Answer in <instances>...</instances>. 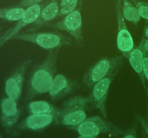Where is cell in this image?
I'll return each mask as SVG.
<instances>
[{
	"label": "cell",
	"instance_id": "6da1fadb",
	"mask_svg": "<svg viewBox=\"0 0 148 138\" xmlns=\"http://www.w3.org/2000/svg\"><path fill=\"white\" fill-rule=\"evenodd\" d=\"M60 48L50 50L45 60L33 68L27 82L26 99L29 100L38 95L49 93L55 77Z\"/></svg>",
	"mask_w": 148,
	"mask_h": 138
},
{
	"label": "cell",
	"instance_id": "7a4b0ae2",
	"mask_svg": "<svg viewBox=\"0 0 148 138\" xmlns=\"http://www.w3.org/2000/svg\"><path fill=\"white\" fill-rule=\"evenodd\" d=\"M89 96H75L66 99L59 112L58 124L67 127L77 126L87 118Z\"/></svg>",
	"mask_w": 148,
	"mask_h": 138
},
{
	"label": "cell",
	"instance_id": "3957f363",
	"mask_svg": "<svg viewBox=\"0 0 148 138\" xmlns=\"http://www.w3.org/2000/svg\"><path fill=\"white\" fill-rule=\"evenodd\" d=\"M14 39L34 43L46 50H53L64 45L74 46L77 44L74 38L58 31L20 33Z\"/></svg>",
	"mask_w": 148,
	"mask_h": 138
},
{
	"label": "cell",
	"instance_id": "277c9868",
	"mask_svg": "<svg viewBox=\"0 0 148 138\" xmlns=\"http://www.w3.org/2000/svg\"><path fill=\"white\" fill-rule=\"evenodd\" d=\"M69 128L76 131L79 135L82 136L98 137L101 135L119 136L123 133V131L119 126L101 116L87 117L83 122L77 126H70Z\"/></svg>",
	"mask_w": 148,
	"mask_h": 138
},
{
	"label": "cell",
	"instance_id": "5b68a950",
	"mask_svg": "<svg viewBox=\"0 0 148 138\" xmlns=\"http://www.w3.org/2000/svg\"><path fill=\"white\" fill-rule=\"evenodd\" d=\"M123 60L124 58L120 55L111 58L106 57L98 60L85 73L83 77L84 84L88 88H92L97 82L119 70Z\"/></svg>",
	"mask_w": 148,
	"mask_h": 138
},
{
	"label": "cell",
	"instance_id": "8992f818",
	"mask_svg": "<svg viewBox=\"0 0 148 138\" xmlns=\"http://www.w3.org/2000/svg\"><path fill=\"white\" fill-rule=\"evenodd\" d=\"M122 0H116L115 11L116 14L117 26V47L123 56L128 59L130 53L135 47L131 33L127 28L125 19L122 14Z\"/></svg>",
	"mask_w": 148,
	"mask_h": 138
},
{
	"label": "cell",
	"instance_id": "52a82bcc",
	"mask_svg": "<svg viewBox=\"0 0 148 138\" xmlns=\"http://www.w3.org/2000/svg\"><path fill=\"white\" fill-rule=\"evenodd\" d=\"M118 70L114 72L107 77L99 80L92 86V90L89 96L90 101L93 104L95 108L100 111L103 116L107 117L106 101L108 98V91L111 87V83L115 78Z\"/></svg>",
	"mask_w": 148,
	"mask_h": 138
},
{
	"label": "cell",
	"instance_id": "ba28073f",
	"mask_svg": "<svg viewBox=\"0 0 148 138\" xmlns=\"http://www.w3.org/2000/svg\"><path fill=\"white\" fill-rule=\"evenodd\" d=\"M52 27L69 33L79 45H82L83 43L82 20L79 9L65 15L61 21L53 24Z\"/></svg>",
	"mask_w": 148,
	"mask_h": 138
},
{
	"label": "cell",
	"instance_id": "9c48e42d",
	"mask_svg": "<svg viewBox=\"0 0 148 138\" xmlns=\"http://www.w3.org/2000/svg\"><path fill=\"white\" fill-rule=\"evenodd\" d=\"M31 63V60L27 59L22 63L14 73L7 79L4 86V91L7 97L18 101L21 97L23 86L24 83L26 70Z\"/></svg>",
	"mask_w": 148,
	"mask_h": 138
},
{
	"label": "cell",
	"instance_id": "30bf717a",
	"mask_svg": "<svg viewBox=\"0 0 148 138\" xmlns=\"http://www.w3.org/2000/svg\"><path fill=\"white\" fill-rule=\"evenodd\" d=\"M42 9L43 7L41 4H38L27 7L21 19L17 21V24L12 28L6 32L2 37H0V47L7 41L14 38V37L17 35L25 27L33 24L38 18Z\"/></svg>",
	"mask_w": 148,
	"mask_h": 138
},
{
	"label": "cell",
	"instance_id": "8fae6325",
	"mask_svg": "<svg viewBox=\"0 0 148 138\" xmlns=\"http://www.w3.org/2000/svg\"><path fill=\"white\" fill-rule=\"evenodd\" d=\"M58 117L59 114H32L19 124L18 127L38 132L51 125L58 124Z\"/></svg>",
	"mask_w": 148,
	"mask_h": 138
},
{
	"label": "cell",
	"instance_id": "7c38bea8",
	"mask_svg": "<svg viewBox=\"0 0 148 138\" xmlns=\"http://www.w3.org/2000/svg\"><path fill=\"white\" fill-rule=\"evenodd\" d=\"M75 87L76 82L59 73L56 75L53 78V83L49 91V97L52 101H57L72 93Z\"/></svg>",
	"mask_w": 148,
	"mask_h": 138
},
{
	"label": "cell",
	"instance_id": "4fadbf2b",
	"mask_svg": "<svg viewBox=\"0 0 148 138\" xmlns=\"http://www.w3.org/2000/svg\"><path fill=\"white\" fill-rule=\"evenodd\" d=\"M1 122L6 127H12L17 122L21 111L17 106V101L7 97L1 100L0 104Z\"/></svg>",
	"mask_w": 148,
	"mask_h": 138
},
{
	"label": "cell",
	"instance_id": "5bb4252c",
	"mask_svg": "<svg viewBox=\"0 0 148 138\" xmlns=\"http://www.w3.org/2000/svg\"><path fill=\"white\" fill-rule=\"evenodd\" d=\"M59 0H51L46 6L42 9L38 18L27 30V32H35L38 29L45 27L53 19L59 16Z\"/></svg>",
	"mask_w": 148,
	"mask_h": 138
},
{
	"label": "cell",
	"instance_id": "9a60e30c",
	"mask_svg": "<svg viewBox=\"0 0 148 138\" xmlns=\"http://www.w3.org/2000/svg\"><path fill=\"white\" fill-rule=\"evenodd\" d=\"M145 37L143 35L140 45L138 46H135L134 50L130 53L128 60L134 71L138 74L142 83L147 91L145 85L146 80L144 73V65H143V61H144V46L143 45H144Z\"/></svg>",
	"mask_w": 148,
	"mask_h": 138
},
{
	"label": "cell",
	"instance_id": "2e32d148",
	"mask_svg": "<svg viewBox=\"0 0 148 138\" xmlns=\"http://www.w3.org/2000/svg\"><path fill=\"white\" fill-rule=\"evenodd\" d=\"M27 112L32 114H59L60 108L46 101H34L27 104Z\"/></svg>",
	"mask_w": 148,
	"mask_h": 138
},
{
	"label": "cell",
	"instance_id": "e0dca14e",
	"mask_svg": "<svg viewBox=\"0 0 148 138\" xmlns=\"http://www.w3.org/2000/svg\"><path fill=\"white\" fill-rule=\"evenodd\" d=\"M122 14L125 20L135 25H137L141 19L138 9L133 4L132 1L130 0H123Z\"/></svg>",
	"mask_w": 148,
	"mask_h": 138
},
{
	"label": "cell",
	"instance_id": "ac0fdd59",
	"mask_svg": "<svg viewBox=\"0 0 148 138\" xmlns=\"http://www.w3.org/2000/svg\"><path fill=\"white\" fill-rule=\"evenodd\" d=\"M25 9L23 7H9L0 9V20L7 21H18L24 14Z\"/></svg>",
	"mask_w": 148,
	"mask_h": 138
},
{
	"label": "cell",
	"instance_id": "d6986e66",
	"mask_svg": "<svg viewBox=\"0 0 148 138\" xmlns=\"http://www.w3.org/2000/svg\"><path fill=\"white\" fill-rule=\"evenodd\" d=\"M79 1L81 3L82 0H61L59 16H65L75 11Z\"/></svg>",
	"mask_w": 148,
	"mask_h": 138
},
{
	"label": "cell",
	"instance_id": "ffe728a7",
	"mask_svg": "<svg viewBox=\"0 0 148 138\" xmlns=\"http://www.w3.org/2000/svg\"><path fill=\"white\" fill-rule=\"evenodd\" d=\"M132 1L138 9L141 18L148 22V2L139 0H132Z\"/></svg>",
	"mask_w": 148,
	"mask_h": 138
},
{
	"label": "cell",
	"instance_id": "44dd1931",
	"mask_svg": "<svg viewBox=\"0 0 148 138\" xmlns=\"http://www.w3.org/2000/svg\"><path fill=\"white\" fill-rule=\"evenodd\" d=\"M122 138H137V126L136 125H133L130 129H129L124 133V137Z\"/></svg>",
	"mask_w": 148,
	"mask_h": 138
},
{
	"label": "cell",
	"instance_id": "7402d4cb",
	"mask_svg": "<svg viewBox=\"0 0 148 138\" xmlns=\"http://www.w3.org/2000/svg\"><path fill=\"white\" fill-rule=\"evenodd\" d=\"M143 65H144V73L145 80L148 82V54L146 53L145 50H144V61H143Z\"/></svg>",
	"mask_w": 148,
	"mask_h": 138
},
{
	"label": "cell",
	"instance_id": "603a6c76",
	"mask_svg": "<svg viewBox=\"0 0 148 138\" xmlns=\"http://www.w3.org/2000/svg\"><path fill=\"white\" fill-rule=\"evenodd\" d=\"M137 120L140 122V124H141V126H143V129L145 132L146 135H147V137L148 138V122L147 120L143 118L142 116H137Z\"/></svg>",
	"mask_w": 148,
	"mask_h": 138
},
{
	"label": "cell",
	"instance_id": "cb8c5ba5",
	"mask_svg": "<svg viewBox=\"0 0 148 138\" xmlns=\"http://www.w3.org/2000/svg\"><path fill=\"white\" fill-rule=\"evenodd\" d=\"M43 1V0H23L20 2V5L22 7H30V6L34 5V4H38L40 1Z\"/></svg>",
	"mask_w": 148,
	"mask_h": 138
},
{
	"label": "cell",
	"instance_id": "d4e9b609",
	"mask_svg": "<svg viewBox=\"0 0 148 138\" xmlns=\"http://www.w3.org/2000/svg\"><path fill=\"white\" fill-rule=\"evenodd\" d=\"M143 46H144V50H145L146 53H147L148 54V38H146V37H145L144 45H143Z\"/></svg>",
	"mask_w": 148,
	"mask_h": 138
},
{
	"label": "cell",
	"instance_id": "484cf974",
	"mask_svg": "<svg viewBox=\"0 0 148 138\" xmlns=\"http://www.w3.org/2000/svg\"><path fill=\"white\" fill-rule=\"evenodd\" d=\"M143 35H144L146 38H148V25H146L145 27Z\"/></svg>",
	"mask_w": 148,
	"mask_h": 138
},
{
	"label": "cell",
	"instance_id": "4316f807",
	"mask_svg": "<svg viewBox=\"0 0 148 138\" xmlns=\"http://www.w3.org/2000/svg\"><path fill=\"white\" fill-rule=\"evenodd\" d=\"M77 138H98V137H90V136H82V135H79L78 137Z\"/></svg>",
	"mask_w": 148,
	"mask_h": 138
},
{
	"label": "cell",
	"instance_id": "83f0119b",
	"mask_svg": "<svg viewBox=\"0 0 148 138\" xmlns=\"http://www.w3.org/2000/svg\"><path fill=\"white\" fill-rule=\"evenodd\" d=\"M0 30H1V28H0Z\"/></svg>",
	"mask_w": 148,
	"mask_h": 138
},
{
	"label": "cell",
	"instance_id": "f1b7e54d",
	"mask_svg": "<svg viewBox=\"0 0 148 138\" xmlns=\"http://www.w3.org/2000/svg\"><path fill=\"white\" fill-rule=\"evenodd\" d=\"M0 138H1V137H0Z\"/></svg>",
	"mask_w": 148,
	"mask_h": 138
}]
</instances>
